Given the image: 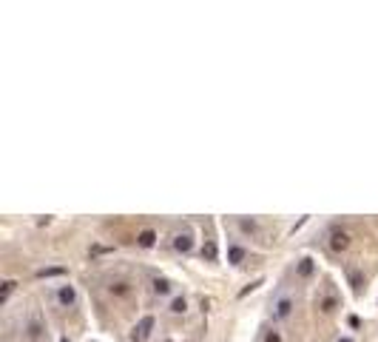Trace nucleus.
Masks as SVG:
<instances>
[{
	"instance_id": "9b49d317",
	"label": "nucleus",
	"mask_w": 378,
	"mask_h": 342,
	"mask_svg": "<svg viewBox=\"0 0 378 342\" xmlns=\"http://www.w3.org/2000/svg\"><path fill=\"white\" fill-rule=\"evenodd\" d=\"M151 291L157 294V297H168V294L174 291V283H171V279H165V277H154V279H151Z\"/></svg>"
},
{
	"instance_id": "a211bd4d",
	"label": "nucleus",
	"mask_w": 378,
	"mask_h": 342,
	"mask_svg": "<svg viewBox=\"0 0 378 342\" xmlns=\"http://www.w3.org/2000/svg\"><path fill=\"white\" fill-rule=\"evenodd\" d=\"M202 260H208V262H214V260H216V245H214L211 240L202 245Z\"/></svg>"
},
{
	"instance_id": "423d86ee",
	"label": "nucleus",
	"mask_w": 378,
	"mask_h": 342,
	"mask_svg": "<svg viewBox=\"0 0 378 342\" xmlns=\"http://www.w3.org/2000/svg\"><path fill=\"white\" fill-rule=\"evenodd\" d=\"M338 305H341V299H338V294H335L333 288L327 285V288L321 291V297H319V311H321V314H333Z\"/></svg>"
},
{
	"instance_id": "9d476101",
	"label": "nucleus",
	"mask_w": 378,
	"mask_h": 342,
	"mask_svg": "<svg viewBox=\"0 0 378 342\" xmlns=\"http://www.w3.org/2000/svg\"><path fill=\"white\" fill-rule=\"evenodd\" d=\"M57 302L63 308H74L77 305V288H74V285H60L57 288Z\"/></svg>"
},
{
	"instance_id": "aec40b11",
	"label": "nucleus",
	"mask_w": 378,
	"mask_h": 342,
	"mask_svg": "<svg viewBox=\"0 0 378 342\" xmlns=\"http://www.w3.org/2000/svg\"><path fill=\"white\" fill-rule=\"evenodd\" d=\"M259 285H262V279H256V283H253V285H248V288H242V291H239V297H248V294L253 291V288H259Z\"/></svg>"
},
{
	"instance_id": "7ed1b4c3",
	"label": "nucleus",
	"mask_w": 378,
	"mask_h": 342,
	"mask_svg": "<svg viewBox=\"0 0 378 342\" xmlns=\"http://www.w3.org/2000/svg\"><path fill=\"white\" fill-rule=\"evenodd\" d=\"M293 311H296V299H293L287 291H279L276 297L270 299V314H273V320L285 322V320H290V317H293Z\"/></svg>"
},
{
	"instance_id": "f8f14e48",
	"label": "nucleus",
	"mask_w": 378,
	"mask_h": 342,
	"mask_svg": "<svg viewBox=\"0 0 378 342\" xmlns=\"http://www.w3.org/2000/svg\"><path fill=\"white\" fill-rule=\"evenodd\" d=\"M136 245H140V248H154V245H157V231H154V228L140 231V234H136Z\"/></svg>"
},
{
	"instance_id": "5701e85b",
	"label": "nucleus",
	"mask_w": 378,
	"mask_h": 342,
	"mask_svg": "<svg viewBox=\"0 0 378 342\" xmlns=\"http://www.w3.org/2000/svg\"><path fill=\"white\" fill-rule=\"evenodd\" d=\"M168 342H171V339H168Z\"/></svg>"
},
{
	"instance_id": "f03ea898",
	"label": "nucleus",
	"mask_w": 378,
	"mask_h": 342,
	"mask_svg": "<svg viewBox=\"0 0 378 342\" xmlns=\"http://www.w3.org/2000/svg\"><path fill=\"white\" fill-rule=\"evenodd\" d=\"M106 294L114 299H128L131 294H134V283H131V277H125V274H108L106 277Z\"/></svg>"
},
{
	"instance_id": "2eb2a0df",
	"label": "nucleus",
	"mask_w": 378,
	"mask_h": 342,
	"mask_svg": "<svg viewBox=\"0 0 378 342\" xmlns=\"http://www.w3.org/2000/svg\"><path fill=\"white\" fill-rule=\"evenodd\" d=\"M46 277H65V268H63V265H51V268H40V271H37V279H46Z\"/></svg>"
},
{
	"instance_id": "dca6fc26",
	"label": "nucleus",
	"mask_w": 378,
	"mask_h": 342,
	"mask_svg": "<svg viewBox=\"0 0 378 342\" xmlns=\"http://www.w3.org/2000/svg\"><path fill=\"white\" fill-rule=\"evenodd\" d=\"M168 311L177 314V317H179V314H185V311H188V299H185V297H174L171 305H168Z\"/></svg>"
},
{
	"instance_id": "412c9836",
	"label": "nucleus",
	"mask_w": 378,
	"mask_h": 342,
	"mask_svg": "<svg viewBox=\"0 0 378 342\" xmlns=\"http://www.w3.org/2000/svg\"><path fill=\"white\" fill-rule=\"evenodd\" d=\"M335 342H353V336H338Z\"/></svg>"
},
{
	"instance_id": "20e7f679",
	"label": "nucleus",
	"mask_w": 378,
	"mask_h": 342,
	"mask_svg": "<svg viewBox=\"0 0 378 342\" xmlns=\"http://www.w3.org/2000/svg\"><path fill=\"white\" fill-rule=\"evenodd\" d=\"M171 248L177 251V254H188V251L193 248V228L191 226L177 228V231L171 234Z\"/></svg>"
},
{
	"instance_id": "6ab92c4d",
	"label": "nucleus",
	"mask_w": 378,
	"mask_h": 342,
	"mask_svg": "<svg viewBox=\"0 0 378 342\" xmlns=\"http://www.w3.org/2000/svg\"><path fill=\"white\" fill-rule=\"evenodd\" d=\"M264 342H285L279 331H264Z\"/></svg>"
},
{
	"instance_id": "4468645a",
	"label": "nucleus",
	"mask_w": 378,
	"mask_h": 342,
	"mask_svg": "<svg viewBox=\"0 0 378 342\" xmlns=\"http://www.w3.org/2000/svg\"><path fill=\"white\" fill-rule=\"evenodd\" d=\"M245 254H248V251H245L242 245H236V242H230V245H228V262H233V265L245 262Z\"/></svg>"
},
{
	"instance_id": "0eeeda50",
	"label": "nucleus",
	"mask_w": 378,
	"mask_h": 342,
	"mask_svg": "<svg viewBox=\"0 0 378 342\" xmlns=\"http://www.w3.org/2000/svg\"><path fill=\"white\" fill-rule=\"evenodd\" d=\"M154 325H157V320L154 317H143V320L136 322V328H134V342H145L151 334H154Z\"/></svg>"
},
{
	"instance_id": "f257e3e1",
	"label": "nucleus",
	"mask_w": 378,
	"mask_h": 342,
	"mask_svg": "<svg viewBox=\"0 0 378 342\" xmlns=\"http://www.w3.org/2000/svg\"><path fill=\"white\" fill-rule=\"evenodd\" d=\"M20 334L26 336L29 342H37L40 336L46 334V320L43 314L37 311V308H29V311L23 314V322H20Z\"/></svg>"
},
{
	"instance_id": "1a4fd4ad",
	"label": "nucleus",
	"mask_w": 378,
	"mask_h": 342,
	"mask_svg": "<svg viewBox=\"0 0 378 342\" xmlns=\"http://www.w3.org/2000/svg\"><path fill=\"white\" fill-rule=\"evenodd\" d=\"M344 274H347V283L353 285V291H361L364 288V271L358 268V265H353V262H347V265H344Z\"/></svg>"
},
{
	"instance_id": "39448f33",
	"label": "nucleus",
	"mask_w": 378,
	"mask_h": 342,
	"mask_svg": "<svg viewBox=\"0 0 378 342\" xmlns=\"http://www.w3.org/2000/svg\"><path fill=\"white\" fill-rule=\"evenodd\" d=\"M327 248L333 251V254H341V251H347L350 248V234L341 231V228H333L327 237Z\"/></svg>"
},
{
	"instance_id": "ddd939ff",
	"label": "nucleus",
	"mask_w": 378,
	"mask_h": 342,
	"mask_svg": "<svg viewBox=\"0 0 378 342\" xmlns=\"http://www.w3.org/2000/svg\"><path fill=\"white\" fill-rule=\"evenodd\" d=\"M313 271H316L313 260H310V257H301V260H299V265H296V274L307 279V277H313Z\"/></svg>"
},
{
	"instance_id": "f3484780",
	"label": "nucleus",
	"mask_w": 378,
	"mask_h": 342,
	"mask_svg": "<svg viewBox=\"0 0 378 342\" xmlns=\"http://www.w3.org/2000/svg\"><path fill=\"white\" fill-rule=\"evenodd\" d=\"M15 279H3V288H0V302H3V305H6L9 302V297H12V291H15Z\"/></svg>"
},
{
	"instance_id": "4be33fe9",
	"label": "nucleus",
	"mask_w": 378,
	"mask_h": 342,
	"mask_svg": "<svg viewBox=\"0 0 378 342\" xmlns=\"http://www.w3.org/2000/svg\"><path fill=\"white\" fill-rule=\"evenodd\" d=\"M60 342H68V336H60Z\"/></svg>"
},
{
	"instance_id": "6e6552de",
	"label": "nucleus",
	"mask_w": 378,
	"mask_h": 342,
	"mask_svg": "<svg viewBox=\"0 0 378 342\" xmlns=\"http://www.w3.org/2000/svg\"><path fill=\"white\" fill-rule=\"evenodd\" d=\"M236 228H239L245 237H259V234H262L259 220H253V217H236Z\"/></svg>"
}]
</instances>
